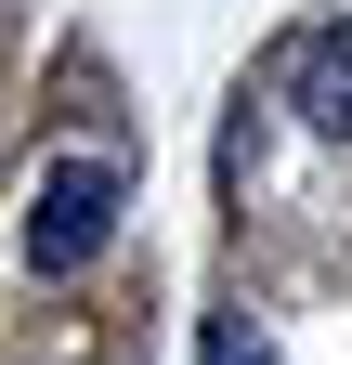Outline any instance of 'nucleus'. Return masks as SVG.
I'll return each instance as SVG.
<instances>
[{"label": "nucleus", "instance_id": "nucleus-2", "mask_svg": "<svg viewBox=\"0 0 352 365\" xmlns=\"http://www.w3.org/2000/svg\"><path fill=\"white\" fill-rule=\"evenodd\" d=\"M287 105L326 130V144H352V14L339 26H300L287 39Z\"/></svg>", "mask_w": 352, "mask_h": 365}, {"label": "nucleus", "instance_id": "nucleus-1", "mask_svg": "<svg viewBox=\"0 0 352 365\" xmlns=\"http://www.w3.org/2000/svg\"><path fill=\"white\" fill-rule=\"evenodd\" d=\"M118 209H130V170H118V157H53L39 196H26V222H14L26 274H92V261L118 248Z\"/></svg>", "mask_w": 352, "mask_h": 365}, {"label": "nucleus", "instance_id": "nucleus-3", "mask_svg": "<svg viewBox=\"0 0 352 365\" xmlns=\"http://www.w3.org/2000/svg\"><path fill=\"white\" fill-rule=\"evenodd\" d=\"M196 365H274V339H261L248 313H209V339H196Z\"/></svg>", "mask_w": 352, "mask_h": 365}]
</instances>
